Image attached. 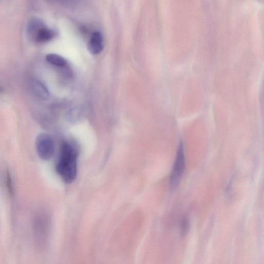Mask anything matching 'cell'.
I'll return each instance as SVG.
<instances>
[{"label": "cell", "instance_id": "6da1fadb", "mask_svg": "<svg viewBox=\"0 0 264 264\" xmlns=\"http://www.w3.org/2000/svg\"><path fill=\"white\" fill-rule=\"evenodd\" d=\"M78 151L72 144H63L56 164L57 174L66 183L73 182L78 174Z\"/></svg>", "mask_w": 264, "mask_h": 264}, {"label": "cell", "instance_id": "7a4b0ae2", "mask_svg": "<svg viewBox=\"0 0 264 264\" xmlns=\"http://www.w3.org/2000/svg\"><path fill=\"white\" fill-rule=\"evenodd\" d=\"M185 167V159L183 145L180 144L176 158L170 177V188L175 190L179 186L182 180Z\"/></svg>", "mask_w": 264, "mask_h": 264}, {"label": "cell", "instance_id": "3957f363", "mask_svg": "<svg viewBox=\"0 0 264 264\" xmlns=\"http://www.w3.org/2000/svg\"><path fill=\"white\" fill-rule=\"evenodd\" d=\"M36 147L39 156L43 160L50 159L54 154V141L47 134H42L37 137Z\"/></svg>", "mask_w": 264, "mask_h": 264}, {"label": "cell", "instance_id": "277c9868", "mask_svg": "<svg viewBox=\"0 0 264 264\" xmlns=\"http://www.w3.org/2000/svg\"><path fill=\"white\" fill-rule=\"evenodd\" d=\"M88 50L93 55L100 53L104 49V39L102 33L95 31L92 35L88 43Z\"/></svg>", "mask_w": 264, "mask_h": 264}, {"label": "cell", "instance_id": "5b68a950", "mask_svg": "<svg viewBox=\"0 0 264 264\" xmlns=\"http://www.w3.org/2000/svg\"><path fill=\"white\" fill-rule=\"evenodd\" d=\"M55 36V32L53 29L44 25L39 30L33 41L39 43H45L52 40Z\"/></svg>", "mask_w": 264, "mask_h": 264}, {"label": "cell", "instance_id": "8992f818", "mask_svg": "<svg viewBox=\"0 0 264 264\" xmlns=\"http://www.w3.org/2000/svg\"><path fill=\"white\" fill-rule=\"evenodd\" d=\"M44 25H45L44 23L39 19L33 18L31 19L27 26L28 37L32 40H34L38 32Z\"/></svg>", "mask_w": 264, "mask_h": 264}, {"label": "cell", "instance_id": "52a82bcc", "mask_svg": "<svg viewBox=\"0 0 264 264\" xmlns=\"http://www.w3.org/2000/svg\"><path fill=\"white\" fill-rule=\"evenodd\" d=\"M32 88L35 93L39 97L47 100L50 96V93L46 86L40 81L37 80L33 82Z\"/></svg>", "mask_w": 264, "mask_h": 264}, {"label": "cell", "instance_id": "ba28073f", "mask_svg": "<svg viewBox=\"0 0 264 264\" xmlns=\"http://www.w3.org/2000/svg\"><path fill=\"white\" fill-rule=\"evenodd\" d=\"M46 59L48 62L59 67H63L68 63L67 60L56 54H49Z\"/></svg>", "mask_w": 264, "mask_h": 264}, {"label": "cell", "instance_id": "9c48e42d", "mask_svg": "<svg viewBox=\"0 0 264 264\" xmlns=\"http://www.w3.org/2000/svg\"><path fill=\"white\" fill-rule=\"evenodd\" d=\"M189 228V222L187 219L184 218L182 220L180 224V232L181 235L185 236L188 232Z\"/></svg>", "mask_w": 264, "mask_h": 264}, {"label": "cell", "instance_id": "30bf717a", "mask_svg": "<svg viewBox=\"0 0 264 264\" xmlns=\"http://www.w3.org/2000/svg\"><path fill=\"white\" fill-rule=\"evenodd\" d=\"M80 113V109H73L68 114V118L72 121H76L80 118L79 115Z\"/></svg>", "mask_w": 264, "mask_h": 264}]
</instances>
